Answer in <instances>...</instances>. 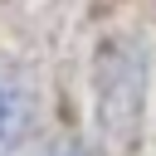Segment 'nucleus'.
<instances>
[{
  "label": "nucleus",
  "instance_id": "obj_2",
  "mask_svg": "<svg viewBox=\"0 0 156 156\" xmlns=\"http://www.w3.org/2000/svg\"><path fill=\"white\" fill-rule=\"evenodd\" d=\"M34 127V93L15 68H0V156H24Z\"/></svg>",
  "mask_w": 156,
  "mask_h": 156
},
{
  "label": "nucleus",
  "instance_id": "obj_1",
  "mask_svg": "<svg viewBox=\"0 0 156 156\" xmlns=\"http://www.w3.org/2000/svg\"><path fill=\"white\" fill-rule=\"evenodd\" d=\"M98 117H102V132L107 141L122 151L132 146V136L141 132V63L132 49H107L98 58Z\"/></svg>",
  "mask_w": 156,
  "mask_h": 156
},
{
  "label": "nucleus",
  "instance_id": "obj_3",
  "mask_svg": "<svg viewBox=\"0 0 156 156\" xmlns=\"http://www.w3.org/2000/svg\"><path fill=\"white\" fill-rule=\"evenodd\" d=\"M44 156H83V146H78V141H54Z\"/></svg>",
  "mask_w": 156,
  "mask_h": 156
}]
</instances>
